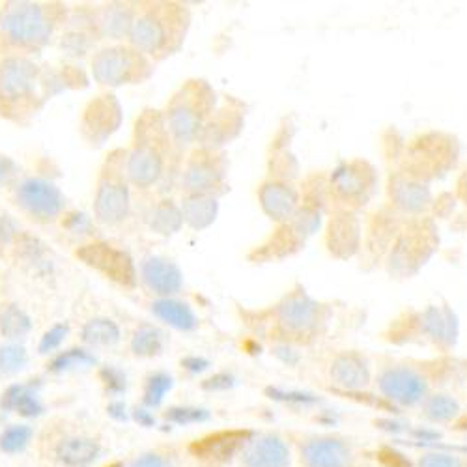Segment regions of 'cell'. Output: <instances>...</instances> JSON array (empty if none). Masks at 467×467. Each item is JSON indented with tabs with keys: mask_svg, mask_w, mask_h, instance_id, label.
<instances>
[{
	"mask_svg": "<svg viewBox=\"0 0 467 467\" xmlns=\"http://www.w3.org/2000/svg\"><path fill=\"white\" fill-rule=\"evenodd\" d=\"M62 17L57 5L6 3L0 8V51L23 57L44 49Z\"/></svg>",
	"mask_w": 467,
	"mask_h": 467,
	"instance_id": "6da1fadb",
	"label": "cell"
},
{
	"mask_svg": "<svg viewBox=\"0 0 467 467\" xmlns=\"http://www.w3.org/2000/svg\"><path fill=\"white\" fill-rule=\"evenodd\" d=\"M189 12L174 3H148L137 10L131 25V46L146 58H165L185 40Z\"/></svg>",
	"mask_w": 467,
	"mask_h": 467,
	"instance_id": "7a4b0ae2",
	"label": "cell"
},
{
	"mask_svg": "<svg viewBox=\"0 0 467 467\" xmlns=\"http://www.w3.org/2000/svg\"><path fill=\"white\" fill-rule=\"evenodd\" d=\"M169 137L163 116L155 110H146L137 122L135 142L126 161V176L133 185L146 189L161 180L169 151Z\"/></svg>",
	"mask_w": 467,
	"mask_h": 467,
	"instance_id": "3957f363",
	"label": "cell"
},
{
	"mask_svg": "<svg viewBox=\"0 0 467 467\" xmlns=\"http://www.w3.org/2000/svg\"><path fill=\"white\" fill-rule=\"evenodd\" d=\"M42 71L26 57L0 60V116L23 122L44 101Z\"/></svg>",
	"mask_w": 467,
	"mask_h": 467,
	"instance_id": "277c9868",
	"label": "cell"
},
{
	"mask_svg": "<svg viewBox=\"0 0 467 467\" xmlns=\"http://www.w3.org/2000/svg\"><path fill=\"white\" fill-rule=\"evenodd\" d=\"M215 112V94L206 81H187L171 99L165 112L169 135L178 144L201 139L210 114Z\"/></svg>",
	"mask_w": 467,
	"mask_h": 467,
	"instance_id": "5b68a950",
	"label": "cell"
},
{
	"mask_svg": "<svg viewBox=\"0 0 467 467\" xmlns=\"http://www.w3.org/2000/svg\"><path fill=\"white\" fill-rule=\"evenodd\" d=\"M151 73L150 60L133 46L105 47L92 58V75L103 87L137 85Z\"/></svg>",
	"mask_w": 467,
	"mask_h": 467,
	"instance_id": "8992f818",
	"label": "cell"
},
{
	"mask_svg": "<svg viewBox=\"0 0 467 467\" xmlns=\"http://www.w3.org/2000/svg\"><path fill=\"white\" fill-rule=\"evenodd\" d=\"M379 395L397 408H417L431 397V383L424 374L408 365H389L378 372Z\"/></svg>",
	"mask_w": 467,
	"mask_h": 467,
	"instance_id": "52a82bcc",
	"label": "cell"
},
{
	"mask_svg": "<svg viewBox=\"0 0 467 467\" xmlns=\"http://www.w3.org/2000/svg\"><path fill=\"white\" fill-rule=\"evenodd\" d=\"M75 256L122 288H135L137 269L131 256L105 242H94L77 249Z\"/></svg>",
	"mask_w": 467,
	"mask_h": 467,
	"instance_id": "ba28073f",
	"label": "cell"
},
{
	"mask_svg": "<svg viewBox=\"0 0 467 467\" xmlns=\"http://www.w3.org/2000/svg\"><path fill=\"white\" fill-rule=\"evenodd\" d=\"M131 210V194L128 182L119 167L109 165L98 182L94 199L96 219L103 224L114 226L128 219Z\"/></svg>",
	"mask_w": 467,
	"mask_h": 467,
	"instance_id": "9c48e42d",
	"label": "cell"
},
{
	"mask_svg": "<svg viewBox=\"0 0 467 467\" xmlns=\"http://www.w3.org/2000/svg\"><path fill=\"white\" fill-rule=\"evenodd\" d=\"M17 204L40 221L57 219L66 206V197L62 191L42 178H28L16 191Z\"/></svg>",
	"mask_w": 467,
	"mask_h": 467,
	"instance_id": "30bf717a",
	"label": "cell"
},
{
	"mask_svg": "<svg viewBox=\"0 0 467 467\" xmlns=\"http://www.w3.org/2000/svg\"><path fill=\"white\" fill-rule=\"evenodd\" d=\"M305 467H356V449L338 436H313L299 445Z\"/></svg>",
	"mask_w": 467,
	"mask_h": 467,
	"instance_id": "8fae6325",
	"label": "cell"
},
{
	"mask_svg": "<svg viewBox=\"0 0 467 467\" xmlns=\"http://www.w3.org/2000/svg\"><path fill=\"white\" fill-rule=\"evenodd\" d=\"M224 160L217 155L212 148H204L187 163L183 172V185L189 194H212L221 187L224 180Z\"/></svg>",
	"mask_w": 467,
	"mask_h": 467,
	"instance_id": "7c38bea8",
	"label": "cell"
},
{
	"mask_svg": "<svg viewBox=\"0 0 467 467\" xmlns=\"http://www.w3.org/2000/svg\"><path fill=\"white\" fill-rule=\"evenodd\" d=\"M122 122V110L119 101L112 96H99L98 99L90 101L83 114V135L92 144H101L119 130Z\"/></svg>",
	"mask_w": 467,
	"mask_h": 467,
	"instance_id": "4fadbf2b",
	"label": "cell"
},
{
	"mask_svg": "<svg viewBox=\"0 0 467 467\" xmlns=\"http://www.w3.org/2000/svg\"><path fill=\"white\" fill-rule=\"evenodd\" d=\"M292 451L277 434L253 436L242 451V467H290Z\"/></svg>",
	"mask_w": 467,
	"mask_h": 467,
	"instance_id": "5bb4252c",
	"label": "cell"
},
{
	"mask_svg": "<svg viewBox=\"0 0 467 467\" xmlns=\"http://www.w3.org/2000/svg\"><path fill=\"white\" fill-rule=\"evenodd\" d=\"M320 306L305 294H292L281 305L277 320L279 326L290 335H305L318 324Z\"/></svg>",
	"mask_w": 467,
	"mask_h": 467,
	"instance_id": "9a60e30c",
	"label": "cell"
},
{
	"mask_svg": "<svg viewBox=\"0 0 467 467\" xmlns=\"http://www.w3.org/2000/svg\"><path fill=\"white\" fill-rule=\"evenodd\" d=\"M253 438L249 431H223L197 440L191 445V452L199 458L213 462H228L232 456L244 451V447Z\"/></svg>",
	"mask_w": 467,
	"mask_h": 467,
	"instance_id": "2e32d148",
	"label": "cell"
},
{
	"mask_svg": "<svg viewBox=\"0 0 467 467\" xmlns=\"http://www.w3.org/2000/svg\"><path fill=\"white\" fill-rule=\"evenodd\" d=\"M140 277L153 294L161 297H171L178 294L183 286V275L180 267L160 256H150L142 262Z\"/></svg>",
	"mask_w": 467,
	"mask_h": 467,
	"instance_id": "e0dca14e",
	"label": "cell"
},
{
	"mask_svg": "<svg viewBox=\"0 0 467 467\" xmlns=\"http://www.w3.org/2000/svg\"><path fill=\"white\" fill-rule=\"evenodd\" d=\"M331 383L344 391H363L372 381L368 363L354 354L340 356L331 365Z\"/></svg>",
	"mask_w": 467,
	"mask_h": 467,
	"instance_id": "ac0fdd59",
	"label": "cell"
},
{
	"mask_svg": "<svg viewBox=\"0 0 467 467\" xmlns=\"http://www.w3.org/2000/svg\"><path fill=\"white\" fill-rule=\"evenodd\" d=\"M262 210L274 221H288L296 217L297 194L283 182H267L258 192Z\"/></svg>",
	"mask_w": 467,
	"mask_h": 467,
	"instance_id": "d6986e66",
	"label": "cell"
},
{
	"mask_svg": "<svg viewBox=\"0 0 467 467\" xmlns=\"http://www.w3.org/2000/svg\"><path fill=\"white\" fill-rule=\"evenodd\" d=\"M101 454V445L85 436H67L55 447L57 460L66 467H90Z\"/></svg>",
	"mask_w": 467,
	"mask_h": 467,
	"instance_id": "ffe728a7",
	"label": "cell"
},
{
	"mask_svg": "<svg viewBox=\"0 0 467 467\" xmlns=\"http://www.w3.org/2000/svg\"><path fill=\"white\" fill-rule=\"evenodd\" d=\"M0 408L5 411H17L26 419L40 417L44 413V404L37 399L32 383H14L0 399Z\"/></svg>",
	"mask_w": 467,
	"mask_h": 467,
	"instance_id": "44dd1931",
	"label": "cell"
},
{
	"mask_svg": "<svg viewBox=\"0 0 467 467\" xmlns=\"http://www.w3.org/2000/svg\"><path fill=\"white\" fill-rule=\"evenodd\" d=\"M151 313L167 326L178 331H192L199 327V318L192 313V308L178 299L161 297L151 305Z\"/></svg>",
	"mask_w": 467,
	"mask_h": 467,
	"instance_id": "7402d4cb",
	"label": "cell"
},
{
	"mask_svg": "<svg viewBox=\"0 0 467 467\" xmlns=\"http://www.w3.org/2000/svg\"><path fill=\"white\" fill-rule=\"evenodd\" d=\"M219 213V204L213 194H189L182 204L183 223L194 230L208 228Z\"/></svg>",
	"mask_w": 467,
	"mask_h": 467,
	"instance_id": "603a6c76",
	"label": "cell"
},
{
	"mask_svg": "<svg viewBox=\"0 0 467 467\" xmlns=\"http://www.w3.org/2000/svg\"><path fill=\"white\" fill-rule=\"evenodd\" d=\"M137 10L131 5H109L99 16V30L103 36L120 40L124 34L130 36Z\"/></svg>",
	"mask_w": 467,
	"mask_h": 467,
	"instance_id": "cb8c5ba5",
	"label": "cell"
},
{
	"mask_svg": "<svg viewBox=\"0 0 467 467\" xmlns=\"http://www.w3.org/2000/svg\"><path fill=\"white\" fill-rule=\"evenodd\" d=\"M219 112L221 114L215 116V119H212L206 124V128L201 135V139L206 142V148H212V150H213V146L230 140L240 131V126H242V119L234 110L221 109Z\"/></svg>",
	"mask_w": 467,
	"mask_h": 467,
	"instance_id": "d4e9b609",
	"label": "cell"
},
{
	"mask_svg": "<svg viewBox=\"0 0 467 467\" xmlns=\"http://www.w3.org/2000/svg\"><path fill=\"white\" fill-rule=\"evenodd\" d=\"M420 410H422L424 419L432 424H451L458 419V415L462 411L458 400L445 393L431 395L424 400Z\"/></svg>",
	"mask_w": 467,
	"mask_h": 467,
	"instance_id": "484cf974",
	"label": "cell"
},
{
	"mask_svg": "<svg viewBox=\"0 0 467 467\" xmlns=\"http://www.w3.org/2000/svg\"><path fill=\"white\" fill-rule=\"evenodd\" d=\"M148 224L155 234L171 236V234H176L183 224L182 208H178L171 201H163L158 206H153L148 213Z\"/></svg>",
	"mask_w": 467,
	"mask_h": 467,
	"instance_id": "4316f807",
	"label": "cell"
},
{
	"mask_svg": "<svg viewBox=\"0 0 467 467\" xmlns=\"http://www.w3.org/2000/svg\"><path fill=\"white\" fill-rule=\"evenodd\" d=\"M81 338L90 348H109L120 340V327L110 318H94L83 326Z\"/></svg>",
	"mask_w": 467,
	"mask_h": 467,
	"instance_id": "83f0119b",
	"label": "cell"
},
{
	"mask_svg": "<svg viewBox=\"0 0 467 467\" xmlns=\"http://www.w3.org/2000/svg\"><path fill=\"white\" fill-rule=\"evenodd\" d=\"M165 333L153 326H140L131 338V352L137 358H155L163 352Z\"/></svg>",
	"mask_w": 467,
	"mask_h": 467,
	"instance_id": "f1b7e54d",
	"label": "cell"
},
{
	"mask_svg": "<svg viewBox=\"0 0 467 467\" xmlns=\"http://www.w3.org/2000/svg\"><path fill=\"white\" fill-rule=\"evenodd\" d=\"M32 322L28 315L17 305H5L0 306V333L6 338H23L30 333Z\"/></svg>",
	"mask_w": 467,
	"mask_h": 467,
	"instance_id": "f546056e",
	"label": "cell"
},
{
	"mask_svg": "<svg viewBox=\"0 0 467 467\" xmlns=\"http://www.w3.org/2000/svg\"><path fill=\"white\" fill-rule=\"evenodd\" d=\"M96 365V358L87 352V349L83 348H71V349H66V352H60L58 356H55L47 368L51 372H67V370H73V368H87V367H92Z\"/></svg>",
	"mask_w": 467,
	"mask_h": 467,
	"instance_id": "4dcf8cb0",
	"label": "cell"
},
{
	"mask_svg": "<svg viewBox=\"0 0 467 467\" xmlns=\"http://www.w3.org/2000/svg\"><path fill=\"white\" fill-rule=\"evenodd\" d=\"M172 385H174V381H172V378L169 374H165V372L151 374L146 379V385H144V397H142L144 406L148 410L161 406V402L165 400V397L172 389Z\"/></svg>",
	"mask_w": 467,
	"mask_h": 467,
	"instance_id": "1f68e13d",
	"label": "cell"
},
{
	"mask_svg": "<svg viewBox=\"0 0 467 467\" xmlns=\"http://www.w3.org/2000/svg\"><path fill=\"white\" fill-rule=\"evenodd\" d=\"M32 436L34 431L28 424H12L0 434V451L6 454H19L28 447Z\"/></svg>",
	"mask_w": 467,
	"mask_h": 467,
	"instance_id": "d6a6232c",
	"label": "cell"
},
{
	"mask_svg": "<svg viewBox=\"0 0 467 467\" xmlns=\"http://www.w3.org/2000/svg\"><path fill=\"white\" fill-rule=\"evenodd\" d=\"M28 363V354L21 344H5L0 346V374L14 376L21 372Z\"/></svg>",
	"mask_w": 467,
	"mask_h": 467,
	"instance_id": "836d02e7",
	"label": "cell"
},
{
	"mask_svg": "<svg viewBox=\"0 0 467 467\" xmlns=\"http://www.w3.org/2000/svg\"><path fill=\"white\" fill-rule=\"evenodd\" d=\"M422 324L426 326V333L431 335V338H434L436 342H451V335H452V318L443 313V310L438 308H431L422 318Z\"/></svg>",
	"mask_w": 467,
	"mask_h": 467,
	"instance_id": "e575fe53",
	"label": "cell"
},
{
	"mask_svg": "<svg viewBox=\"0 0 467 467\" xmlns=\"http://www.w3.org/2000/svg\"><path fill=\"white\" fill-rule=\"evenodd\" d=\"M165 419L178 426H189L206 422L210 419V411L204 408H192V406H172L165 411Z\"/></svg>",
	"mask_w": 467,
	"mask_h": 467,
	"instance_id": "d590c367",
	"label": "cell"
},
{
	"mask_svg": "<svg viewBox=\"0 0 467 467\" xmlns=\"http://www.w3.org/2000/svg\"><path fill=\"white\" fill-rule=\"evenodd\" d=\"M99 379H101V383H103V387H105V391H107L109 395L119 397V395L126 393V389H128V378H126V374H124L120 368H116V367H103V368L99 370Z\"/></svg>",
	"mask_w": 467,
	"mask_h": 467,
	"instance_id": "8d00e7d4",
	"label": "cell"
},
{
	"mask_svg": "<svg viewBox=\"0 0 467 467\" xmlns=\"http://www.w3.org/2000/svg\"><path fill=\"white\" fill-rule=\"evenodd\" d=\"M415 467H467V465L456 454L431 451V452H424L419 456Z\"/></svg>",
	"mask_w": 467,
	"mask_h": 467,
	"instance_id": "74e56055",
	"label": "cell"
},
{
	"mask_svg": "<svg viewBox=\"0 0 467 467\" xmlns=\"http://www.w3.org/2000/svg\"><path fill=\"white\" fill-rule=\"evenodd\" d=\"M69 333V327L67 324H57L53 326L40 340V346H37V349H40V354H51L55 352V349L64 342V338L67 337Z\"/></svg>",
	"mask_w": 467,
	"mask_h": 467,
	"instance_id": "f35d334b",
	"label": "cell"
},
{
	"mask_svg": "<svg viewBox=\"0 0 467 467\" xmlns=\"http://www.w3.org/2000/svg\"><path fill=\"white\" fill-rule=\"evenodd\" d=\"M62 226L67 228L69 232L73 234H79V236H88V234L92 232V221L88 215L85 213H79V212H73V213H67L62 221Z\"/></svg>",
	"mask_w": 467,
	"mask_h": 467,
	"instance_id": "ab89813d",
	"label": "cell"
},
{
	"mask_svg": "<svg viewBox=\"0 0 467 467\" xmlns=\"http://www.w3.org/2000/svg\"><path fill=\"white\" fill-rule=\"evenodd\" d=\"M234 385H236V378L228 372L213 374L212 378L202 381L204 391H228V389H232Z\"/></svg>",
	"mask_w": 467,
	"mask_h": 467,
	"instance_id": "60d3db41",
	"label": "cell"
},
{
	"mask_svg": "<svg viewBox=\"0 0 467 467\" xmlns=\"http://www.w3.org/2000/svg\"><path fill=\"white\" fill-rule=\"evenodd\" d=\"M130 467H172V465L165 456H161L158 452H146V454L135 458Z\"/></svg>",
	"mask_w": 467,
	"mask_h": 467,
	"instance_id": "b9f144b4",
	"label": "cell"
},
{
	"mask_svg": "<svg viewBox=\"0 0 467 467\" xmlns=\"http://www.w3.org/2000/svg\"><path fill=\"white\" fill-rule=\"evenodd\" d=\"M182 367L185 370H189L191 374H202L204 370L210 368V361L204 358H199V356H189V358L182 359Z\"/></svg>",
	"mask_w": 467,
	"mask_h": 467,
	"instance_id": "7bdbcfd3",
	"label": "cell"
},
{
	"mask_svg": "<svg viewBox=\"0 0 467 467\" xmlns=\"http://www.w3.org/2000/svg\"><path fill=\"white\" fill-rule=\"evenodd\" d=\"M16 172H17L16 163L12 160L3 158V155H0V185L10 183L16 178Z\"/></svg>",
	"mask_w": 467,
	"mask_h": 467,
	"instance_id": "ee69618b",
	"label": "cell"
},
{
	"mask_svg": "<svg viewBox=\"0 0 467 467\" xmlns=\"http://www.w3.org/2000/svg\"><path fill=\"white\" fill-rule=\"evenodd\" d=\"M107 413H109L114 420H119V422H124V420H128V419H130L128 408H126V404H124V402H120V400L110 402V404H109V408H107Z\"/></svg>",
	"mask_w": 467,
	"mask_h": 467,
	"instance_id": "f6af8a7d",
	"label": "cell"
},
{
	"mask_svg": "<svg viewBox=\"0 0 467 467\" xmlns=\"http://www.w3.org/2000/svg\"><path fill=\"white\" fill-rule=\"evenodd\" d=\"M133 419H135L140 426H146V428H150V426L155 424V417L151 415V411H150L148 408H137V410L133 411Z\"/></svg>",
	"mask_w": 467,
	"mask_h": 467,
	"instance_id": "bcb514c9",
	"label": "cell"
},
{
	"mask_svg": "<svg viewBox=\"0 0 467 467\" xmlns=\"http://www.w3.org/2000/svg\"><path fill=\"white\" fill-rule=\"evenodd\" d=\"M105 467H124L120 462H114V463H109V465H105Z\"/></svg>",
	"mask_w": 467,
	"mask_h": 467,
	"instance_id": "7dc6e473",
	"label": "cell"
}]
</instances>
